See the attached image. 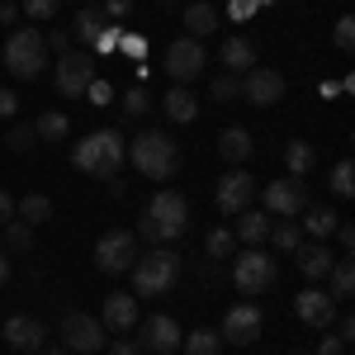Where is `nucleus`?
I'll return each mask as SVG.
<instances>
[{
    "label": "nucleus",
    "mask_w": 355,
    "mask_h": 355,
    "mask_svg": "<svg viewBox=\"0 0 355 355\" xmlns=\"http://www.w3.org/2000/svg\"><path fill=\"white\" fill-rule=\"evenodd\" d=\"M10 218H15V199L0 190V223H10Z\"/></svg>",
    "instance_id": "nucleus-53"
},
{
    "label": "nucleus",
    "mask_w": 355,
    "mask_h": 355,
    "mask_svg": "<svg viewBox=\"0 0 355 355\" xmlns=\"http://www.w3.org/2000/svg\"><path fill=\"white\" fill-rule=\"evenodd\" d=\"M180 351H185V355H218V351H223V336H218L214 327L185 331V336H180Z\"/></svg>",
    "instance_id": "nucleus-29"
},
{
    "label": "nucleus",
    "mask_w": 355,
    "mask_h": 355,
    "mask_svg": "<svg viewBox=\"0 0 355 355\" xmlns=\"http://www.w3.org/2000/svg\"><path fill=\"white\" fill-rule=\"evenodd\" d=\"M218 62L227 67V76H246L251 67H256V48H251V38H242V33H227L218 48Z\"/></svg>",
    "instance_id": "nucleus-18"
},
{
    "label": "nucleus",
    "mask_w": 355,
    "mask_h": 355,
    "mask_svg": "<svg viewBox=\"0 0 355 355\" xmlns=\"http://www.w3.org/2000/svg\"><path fill=\"white\" fill-rule=\"evenodd\" d=\"M284 166H289V175H294V180L313 175V166H318V147H313V142H303V137H289V142H284Z\"/></svg>",
    "instance_id": "nucleus-21"
},
{
    "label": "nucleus",
    "mask_w": 355,
    "mask_h": 355,
    "mask_svg": "<svg viewBox=\"0 0 355 355\" xmlns=\"http://www.w3.org/2000/svg\"><path fill=\"white\" fill-rule=\"evenodd\" d=\"M33 128H28V123H15V128H10V133H5V147H10V152H28V147H33Z\"/></svg>",
    "instance_id": "nucleus-40"
},
{
    "label": "nucleus",
    "mask_w": 355,
    "mask_h": 355,
    "mask_svg": "<svg viewBox=\"0 0 355 355\" xmlns=\"http://www.w3.org/2000/svg\"><path fill=\"white\" fill-rule=\"evenodd\" d=\"M294 256H299V270L308 275V279H327L331 261H336V256H331V251H327L322 242H313V246H299Z\"/></svg>",
    "instance_id": "nucleus-24"
},
{
    "label": "nucleus",
    "mask_w": 355,
    "mask_h": 355,
    "mask_svg": "<svg viewBox=\"0 0 355 355\" xmlns=\"http://www.w3.org/2000/svg\"><path fill=\"white\" fill-rule=\"evenodd\" d=\"M48 67V48H43V33L38 28H15L5 38V71L15 81H38Z\"/></svg>",
    "instance_id": "nucleus-5"
},
{
    "label": "nucleus",
    "mask_w": 355,
    "mask_h": 355,
    "mask_svg": "<svg viewBox=\"0 0 355 355\" xmlns=\"http://www.w3.org/2000/svg\"><path fill=\"white\" fill-rule=\"evenodd\" d=\"M19 5H24L28 19H53L57 10H62V0H19Z\"/></svg>",
    "instance_id": "nucleus-41"
},
{
    "label": "nucleus",
    "mask_w": 355,
    "mask_h": 355,
    "mask_svg": "<svg viewBox=\"0 0 355 355\" xmlns=\"http://www.w3.org/2000/svg\"><path fill=\"white\" fill-rule=\"evenodd\" d=\"M33 133L43 137V142H62V137L71 133V119L62 110H48V114H38V123H33Z\"/></svg>",
    "instance_id": "nucleus-31"
},
{
    "label": "nucleus",
    "mask_w": 355,
    "mask_h": 355,
    "mask_svg": "<svg viewBox=\"0 0 355 355\" xmlns=\"http://www.w3.org/2000/svg\"><path fill=\"white\" fill-rule=\"evenodd\" d=\"M110 355H137L133 341H110Z\"/></svg>",
    "instance_id": "nucleus-54"
},
{
    "label": "nucleus",
    "mask_w": 355,
    "mask_h": 355,
    "mask_svg": "<svg viewBox=\"0 0 355 355\" xmlns=\"http://www.w3.org/2000/svg\"><path fill=\"white\" fill-rule=\"evenodd\" d=\"M185 227H190V204H185V194L157 190V194H152V204H147V214L137 218V237L152 242V246H162V242L185 237Z\"/></svg>",
    "instance_id": "nucleus-1"
},
{
    "label": "nucleus",
    "mask_w": 355,
    "mask_h": 355,
    "mask_svg": "<svg viewBox=\"0 0 355 355\" xmlns=\"http://www.w3.org/2000/svg\"><path fill=\"white\" fill-rule=\"evenodd\" d=\"M119 33H123V28H119V24H105V28H100V33H95V43H90V48H95V53H100V57L119 53Z\"/></svg>",
    "instance_id": "nucleus-38"
},
{
    "label": "nucleus",
    "mask_w": 355,
    "mask_h": 355,
    "mask_svg": "<svg viewBox=\"0 0 355 355\" xmlns=\"http://www.w3.org/2000/svg\"><path fill=\"white\" fill-rule=\"evenodd\" d=\"M162 110H166L171 123H194V119H199V100H194L185 85H171L166 100H162Z\"/></svg>",
    "instance_id": "nucleus-20"
},
{
    "label": "nucleus",
    "mask_w": 355,
    "mask_h": 355,
    "mask_svg": "<svg viewBox=\"0 0 355 355\" xmlns=\"http://www.w3.org/2000/svg\"><path fill=\"white\" fill-rule=\"evenodd\" d=\"M294 313H299V322H308L313 331H331V322H336V299H331L327 289H303L299 299H294Z\"/></svg>",
    "instance_id": "nucleus-16"
},
{
    "label": "nucleus",
    "mask_w": 355,
    "mask_h": 355,
    "mask_svg": "<svg viewBox=\"0 0 355 355\" xmlns=\"http://www.w3.org/2000/svg\"><path fill=\"white\" fill-rule=\"evenodd\" d=\"M318 355H346V341H341L336 331H322V346H318Z\"/></svg>",
    "instance_id": "nucleus-45"
},
{
    "label": "nucleus",
    "mask_w": 355,
    "mask_h": 355,
    "mask_svg": "<svg viewBox=\"0 0 355 355\" xmlns=\"http://www.w3.org/2000/svg\"><path fill=\"white\" fill-rule=\"evenodd\" d=\"M331 327H336V336H341V341H351V331H355V318H351V313H346V318H336Z\"/></svg>",
    "instance_id": "nucleus-51"
},
{
    "label": "nucleus",
    "mask_w": 355,
    "mask_h": 355,
    "mask_svg": "<svg viewBox=\"0 0 355 355\" xmlns=\"http://www.w3.org/2000/svg\"><path fill=\"white\" fill-rule=\"evenodd\" d=\"M256 10H261V0H232V19H237V24H246Z\"/></svg>",
    "instance_id": "nucleus-46"
},
{
    "label": "nucleus",
    "mask_w": 355,
    "mask_h": 355,
    "mask_svg": "<svg viewBox=\"0 0 355 355\" xmlns=\"http://www.w3.org/2000/svg\"><path fill=\"white\" fill-rule=\"evenodd\" d=\"M43 48H53V53L62 57L67 48H71V33H67V28H53V33H43Z\"/></svg>",
    "instance_id": "nucleus-43"
},
{
    "label": "nucleus",
    "mask_w": 355,
    "mask_h": 355,
    "mask_svg": "<svg viewBox=\"0 0 355 355\" xmlns=\"http://www.w3.org/2000/svg\"><path fill=\"white\" fill-rule=\"evenodd\" d=\"M266 242H275V251H284V256H294V251L303 246V227L294 218H279V223H270Z\"/></svg>",
    "instance_id": "nucleus-26"
},
{
    "label": "nucleus",
    "mask_w": 355,
    "mask_h": 355,
    "mask_svg": "<svg viewBox=\"0 0 355 355\" xmlns=\"http://www.w3.org/2000/svg\"><path fill=\"white\" fill-rule=\"evenodd\" d=\"M232 246H237V237H232L227 227H214V232L204 237V251H209L214 261H218V256H232Z\"/></svg>",
    "instance_id": "nucleus-35"
},
{
    "label": "nucleus",
    "mask_w": 355,
    "mask_h": 355,
    "mask_svg": "<svg viewBox=\"0 0 355 355\" xmlns=\"http://www.w3.org/2000/svg\"><path fill=\"white\" fill-rule=\"evenodd\" d=\"M100 5H105V15H110V19H123V15L133 10V0H100Z\"/></svg>",
    "instance_id": "nucleus-49"
},
{
    "label": "nucleus",
    "mask_w": 355,
    "mask_h": 355,
    "mask_svg": "<svg viewBox=\"0 0 355 355\" xmlns=\"http://www.w3.org/2000/svg\"><path fill=\"white\" fill-rule=\"evenodd\" d=\"M251 133L246 128H223L218 133V157L223 162H232V166H242V162H251Z\"/></svg>",
    "instance_id": "nucleus-22"
},
{
    "label": "nucleus",
    "mask_w": 355,
    "mask_h": 355,
    "mask_svg": "<svg viewBox=\"0 0 355 355\" xmlns=\"http://www.w3.org/2000/svg\"><path fill=\"white\" fill-rule=\"evenodd\" d=\"M128 157H133V166L147 175V180H171L175 166H180V147H175L166 133L147 128V133H137L133 142H128Z\"/></svg>",
    "instance_id": "nucleus-4"
},
{
    "label": "nucleus",
    "mask_w": 355,
    "mask_h": 355,
    "mask_svg": "<svg viewBox=\"0 0 355 355\" xmlns=\"http://www.w3.org/2000/svg\"><path fill=\"white\" fill-rule=\"evenodd\" d=\"M85 5H95V0H85Z\"/></svg>",
    "instance_id": "nucleus-57"
},
{
    "label": "nucleus",
    "mask_w": 355,
    "mask_h": 355,
    "mask_svg": "<svg viewBox=\"0 0 355 355\" xmlns=\"http://www.w3.org/2000/svg\"><path fill=\"white\" fill-rule=\"evenodd\" d=\"M133 261H137V232H128V227H110V232L95 242V266L105 275L133 270Z\"/></svg>",
    "instance_id": "nucleus-7"
},
{
    "label": "nucleus",
    "mask_w": 355,
    "mask_h": 355,
    "mask_svg": "<svg viewBox=\"0 0 355 355\" xmlns=\"http://www.w3.org/2000/svg\"><path fill=\"white\" fill-rule=\"evenodd\" d=\"M166 5H171V0H166Z\"/></svg>",
    "instance_id": "nucleus-58"
},
{
    "label": "nucleus",
    "mask_w": 355,
    "mask_h": 355,
    "mask_svg": "<svg viewBox=\"0 0 355 355\" xmlns=\"http://www.w3.org/2000/svg\"><path fill=\"white\" fill-rule=\"evenodd\" d=\"M327 279H331V299L341 303V299H351L355 294V266H351V256H341V261H331V270H327Z\"/></svg>",
    "instance_id": "nucleus-27"
},
{
    "label": "nucleus",
    "mask_w": 355,
    "mask_h": 355,
    "mask_svg": "<svg viewBox=\"0 0 355 355\" xmlns=\"http://www.w3.org/2000/svg\"><path fill=\"white\" fill-rule=\"evenodd\" d=\"M303 214H308V218H303V232H313L318 242H322V237H331V232H336V223H341V214H336V209H327V204L303 209Z\"/></svg>",
    "instance_id": "nucleus-30"
},
{
    "label": "nucleus",
    "mask_w": 355,
    "mask_h": 355,
    "mask_svg": "<svg viewBox=\"0 0 355 355\" xmlns=\"http://www.w3.org/2000/svg\"><path fill=\"white\" fill-rule=\"evenodd\" d=\"M19 114V95L15 90H0V119H15Z\"/></svg>",
    "instance_id": "nucleus-47"
},
{
    "label": "nucleus",
    "mask_w": 355,
    "mask_h": 355,
    "mask_svg": "<svg viewBox=\"0 0 355 355\" xmlns=\"http://www.w3.org/2000/svg\"><path fill=\"white\" fill-rule=\"evenodd\" d=\"M5 246H10V251H33V227L19 223V218H10L5 223Z\"/></svg>",
    "instance_id": "nucleus-34"
},
{
    "label": "nucleus",
    "mask_w": 355,
    "mask_h": 355,
    "mask_svg": "<svg viewBox=\"0 0 355 355\" xmlns=\"http://www.w3.org/2000/svg\"><path fill=\"white\" fill-rule=\"evenodd\" d=\"M19 19V5L15 0H0V24H15Z\"/></svg>",
    "instance_id": "nucleus-52"
},
{
    "label": "nucleus",
    "mask_w": 355,
    "mask_h": 355,
    "mask_svg": "<svg viewBox=\"0 0 355 355\" xmlns=\"http://www.w3.org/2000/svg\"><path fill=\"white\" fill-rule=\"evenodd\" d=\"M185 28H190L185 38H194V43H204V38H209V33L218 28V10H214L209 0H194L190 10H185Z\"/></svg>",
    "instance_id": "nucleus-23"
},
{
    "label": "nucleus",
    "mask_w": 355,
    "mask_h": 355,
    "mask_svg": "<svg viewBox=\"0 0 355 355\" xmlns=\"http://www.w3.org/2000/svg\"><path fill=\"white\" fill-rule=\"evenodd\" d=\"M119 53H123V57H133V62H142V57H147V38H142V33H128V28H123V33H119Z\"/></svg>",
    "instance_id": "nucleus-39"
},
{
    "label": "nucleus",
    "mask_w": 355,
    "mask_h": 355,
    "mask_svg": "<svg viewBox=\"0 0 355 355\" xmlns=\"http://www.w3.org/2000/svg\"><path fill=\"white\" fill-rule=\"evenodd\" d=\"M266 327V318H261V308L256 303H237V308H227V318H223V341H232V346H251L256 336Z\"/></svg>",
    "instance_id": "nucleus-15"
},
{
    "label": "nucleus",
    "mask_w": 355,
    "mask_h": 355,
    "mask_svg": "<svg viewBox=\"0 0 355 355\" xmlns=\"http://www.w3.org/2000/svg\"><path fill=\"white\" fill-rule=\"evenodd\" d=\"M110 95H114L110 81H90L85 85V100H90V105H110Z\"/></svg>",
    "instance_id": "nucleus-44"
},
{
    "label": "nucleus",
    "mask_w": 355,
    "mask_h": 355,
    "mask_svg": "<svg viewBox=\"0 0 355 355\" xmlns=\"http://www.w3.org/2000/svg\"><path fill=\"white\" fill-rule=\"evenodd\" d=\"M275 279H279V266H275L270 251H261V246H246L242 256H237V266H232L237 294H266Z\"/></svg>",
    "instance_id": "nucleus-6"
},
{
    "label": "nucleus",
    "mask_w": 355,
    "mask_h": 355,
    "mask_svg": "<svg viewBox=\"0 0 355 355\" xmlns=\"http://www.w3.org/2000/svg\"><path fill=\"white\" fill-rule=\"evenodd\" d=\"M251 199H256V180H251L246 171H227V175H218V185H214V204H218L227 218H237L242 209H251Z\"/></svg>",
    "instance_id": "nucleus-14"
},
{
    "label": "nucleus",
    "mask_w": 355,
    "mask_h": 355,
    "mask_svg": "<svg viewBox=\"0 0 355 355\" xmlns=\"http://www.w3.org/2000/svg\"><path fill=\"white\" fill-rule=\"evenodd\" d=\"M209 95H214V100H223V105H227V100H237V95H242V81H237V76H227V71H223V76H214V85H209Z\"/></svg>",
    "instance_id": "nucleus-36"
},
{
    "label": "nucleus",
    "mask_w": 355,
    "mask_h": 355,
    "mask_svg": "<svg viewBox=\"0 0 355 355\" xmlns=\"http://www.w3.org/2000/svg\"><path fill=\"white\" fill-rule=\"evenodd\" d=\"M303 209H308V185L303 180L284 175V180H270L266 185V214L270 218H299Z\"/></svg>",
    "instance_id": "nucleus-11"
},
{
    "label": "nucleus",
    "mask_w": 355,
    "mask_h": 355,
    "mask_svg": "<svg viewBox=\"0 0 355 355\" xmlns=\"http://www.w3.org/2000/svg\"><path fill=\"white\" fill-rule=\"evenodd\" d=\"M15 218H24L28 227L48 223V218H53V199H48V194H24V199L15 204Z\"/></svg>",
    "instance_id": "nucleus-28"
},
{
    "label": "nucleus",
    "mask_w": 355,
    "mask_h": 355,
    "mask_svg": "<svg viewBox=\"0 0 355 355\" xmlns=\"http://www.w3.org/2000/svg\"><path fill=\"white\" fill-rule=\"evenodd\" d=\"M100 322H105V331H133L137 327V299L133 294H110L105 308H100Z\"/></svg>",
    "instance_id": "nucleus-19"
},
{
    "label": "nucleus",
    "mask_w": 355,
    "mask_h": 355,
    "mask_svg": "<svg viewBox=\"0 0 355 355\" xmlns=\"http://www.w3.org/2000/svg\"><path fill=\"white\" fill-rule=\"evenodd\" d=\"M331 194H341V199H351V194H355V166H351V157H341V162L331 166Z\"/></svg>",
    "instance_id": "nucleus-33"
},
{
    "label": "nucleus",
    "mask_w": 355,
    "mask_h": 355,
    "mask_svg": "<svg viewBox=\"0 0 355 355\" xmlns=\"http://www.w3.org/2000/svg\"><path fill=\"white\" fill-rule=\"evenodd\" d=\"M180 336H185V331L175 327V318H166V313H152V318L137 327V351L175 355V351H180Z\"/></svg>",
    "instance_id": "nucleus-13"
},
{
    "label": "nucleus",
    "mask_w": 355,
    "mask_h": 355,
    "mask_svg": "<svg viewBox=\"0 0 355 355\" xmlns=\"http://www.w3.org/2000/svg\"><path fill=\"white\" fill-rule=\"evenodd\" d=\"M62 346L76 355H95L105 346V322L90 318V313H67L62 318Z\"/></svg>",
    "instance_id": "nucleus-10"
},
{
    "label": "nucleus",
    "mask_w": 355,
    "mask_h": 355,
    "mask_svg": "<svg viewBox=\"0 0 355 355\" xmlns=\"http://www.w3.org/2000/svg\"><path fill=\"white\" fill-rule=\"evenodd\" d=\"M204 67H209V57H204V43H194V38H175L166 48V76H171V85H190Z\"/></svg>",
    "instance_id": "nucleus-9"
},
{
    "label": "nucleus",
    "mask_w": 355,
    "mask_h": 355,
    "mask_svg": "<svg viewBox=\"0 0 355 355\" xmlns=\"http://www.w3.org/2000/svg\"><path fill=\"white\" fill-rule=\"evenodd\" d=\"M331 38H336V48H341V53H351V48H355V19H351V15H341V19H336V33H331Z\"/></svg>",
    "instance_id": "nucleus-42"
},
{
    "label": "nucleus",
    "mask_w": 355,
    "mask_h": 355,
    "mask_svg": "<svg viewBox=\"0 0 355 355\" xmlns=\"http://www.w3.org/2000/svg\"><path fill=\"white\" fill-rule=\"evenodd\" d=\"M266 232H270V214H256V209H242L237 214V242H246V246H261L266 242Z\"/></svg>",
    "instance_id": "nucleus-25"
},
{
    "label": "nucleus",
    "mask_w": 355,
    "mask_h": 355,
    "mask_svg": "<svg viewBox=\"0 0 355 355\" xmlns=\"http://www.w3.org/2000/svg\"><path fill=\"white\" fill-rule=\"evenodd\" d=\"M128 157V142L119 128H100V133H85L76 147H71V166L85 171V175H95V180H114L119 175V166Z\"/></svg>",
    "instance_id": "nucleus-2"
},
{
    "label": "nucleus",
    "mask_w": 355,
    "mask_h": 355,
    "mask_svg": "<svg viewBox=\"0 0 355 355\" xmlns=\"http://www.w3.org/2000/svg\"><path fill=\"white\" fill-rule=\"evenodd\" d=\"M147 110H152V95H147L142 85H133V90L123 95V114H128V119H142Z\"/></svg>",
    "instance_id": "nucleus-37"
},
{
    "label": "nucleus",
    "mask_w": 355,
    "mask_h": 355,
    "mask_svg": "<svg viewBox=\"0 0 355 355\" xmlns=\"http://www.w3.org/2000/svg\"><path fill=\"white\" fill-rule=\"evenodd\" d=\"M43 355H62V346H48V341H43Z\"/></svg>",
    "instance_id": "nucleus-56"
},
{
    "label": "nucleus",
    "mask_w": 355,
    "mask_h": 355,
    "mask_svg": "<svg viewBox=\"0 0 355 355\" xmlns=\"http://www.w3.org/2000/svg\"><path fill=\"white\" fill-rule=\"evenodd\" d=\"M5 341L15 346V351H43V341H48V327L38 322V318H24V313H15L10 322H5Z\"/></svg>",
    "instance_id": "nucleus-17"
},
{
    "label": "nucleus",
    "mask_w": 355,
    "mask_h": 355,
    "mask_svg": "<svg viewBox=\"0 0 355 355\" xmlns=\"http://www.w3.org/2000/svg\"><path fill=\"white\" fill-rule=\"evenodd\" d=\"M336 242H341V251H346V256L355 251V227H351V223H336Z\"/></svg>",
    "instance_id": "nucleus-48"
},
{
    "label": "nucleus",
    "mask_w": 355,
    "mask_h": 355,
    "mask_svg": "<svg viewBox=\"0 0 355 355\" xmlns=\"http://www.w3.org/2000/svg\"><path fill=\"white\" fill-rule=\"evenodd\" d=\"M10 275H15V270H10V256H5V251H0V289H5V284H10Z\"/></svg>",
    "instance_id": "nucleus-55"
},
{
    "label": "nucleus",
    "mask_w": 355,
    "mask_h": 355,
    "mask_svg": "<svg viewBox=\"0 0 355 355\" xmlns=\"http://www.w3.org/2000/svg\"><path fill=\"white\" fill-rule=\"evenodd\" d=\"M57 95H67V100H85V85L95 81V53H67L57 57Z\"/></svg>",
    "instance_id": "nucleus-8"
},
{
    "label": "nucleus",
    "mask_w": 355,
    "mask_h": 355,
    "mask_svg": "<svg viewBox=\"0 0 355 355\" xmlns=\"http://www.w3.org/2000/svg\"><path fill=\"white\" fill-rule=\"evenodd\" d=\"M284 90H289V81H284L275 67H251L242 76V100L246 105H261V110H266V105H279Z\"/></svg>",
    "instance_id": "nucleus-12"
},
{
    "label": "nucleus",
    "mask_w": 355,
    "mask_h": 355,
    "mask_svg": "<svg viewBox=\"0 0 355 355\" xmlns=\"http://www.w3.org/2000/svg\"><path fill=\"white\" fill-rule=\"evenodd\" d=\"M351 81H322V100H336V95H346Z\"/></svg>",
    "instance_id": "nucleus-50"
},
{
    "label": "nucleus",
    "mask_w": 355,
    "mask_h": 355,
    "mask_svg": "<svg viewBox=\"0 0 355 355\" xmlns=\"http://www.w3.org/2000/svg\"><path fill=\"white\" fill-rule=\"evenodd\" d=\"M175 279H180V256L171 246H152V251H142L133 261V294L137 299H162V294L175 289Z\"/></svg>",
    "instance_id": "nucleus-3"
},
{
    "label": "nucleus",
    "mask_w": 355,
    "mask_h": 355,
    "mask_svg": "<svg viewBox=\"0 0 355 355\" xmlns=\"http://www.w3.org/2000/svg\"><path fill=\"white\" fill-rule=\"evenodd\" d=\"M100 28H105V15H100L95 5H85L81 15L71 19V33H76L81 43H95V33H100Z\"/></svg>",
    "instance_id": "nucleus-32"
}]
</instances>
